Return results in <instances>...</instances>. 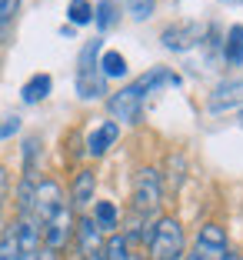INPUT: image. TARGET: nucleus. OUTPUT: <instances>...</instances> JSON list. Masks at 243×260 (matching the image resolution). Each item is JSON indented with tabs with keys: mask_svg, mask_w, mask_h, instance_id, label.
<instances>
[{
	"mask_svg": "<svg viewBox=\"0 0 243 260\" xmlns=\"http://www.w3.org/2000/svg\"><path fill=\"white\" fill-rule=\"evenodd\" d=\"M187 257V237L177 217H153L150 237H147V260H183Z\"/></svg>",
	"mask_w": 243,
	"mask_h": 260,
	"instance_id": "obj_1",
	"label": "nucleus"
},
{
	"mask_svg": "<svg viewBox=\"0 0 243 260\" xmlns=\"http://www.w3.org/2000/svg\"><path fill=\"white\" fill-rule=\"evenodd\" d=\"M100 50H103L100 40H87L80 50V60H77V97L80 100H100L107 93V77L97 67Z\"/></svg>",
	"mask_w": 243,
	"mask_h": 260,
	"instance_id": "obj_2",
	"label": "nucleus"
},
{
	"mask_svg": "<svg viewBox=\"0 0 243 260\" xmlns=\"http://www.w3.org/2000/svg\"><path fill=\"white\" fill-rule=\"evenodd\" d=\"M160 204H163V174L157 167H140L133 177V193H130V207L137 217H157Z\"/></svg>",
	"mask_w": 243,
	"mask_h": 260,
	"instance_id": "obj_3",
	"label": "nucleus"
},
{
	"mask_svg": "<svg viewBox=\"0 0 243 260\" xmlns=\"http://www.w3.org/2000/svg\"><path fill=\"white\" fill-rule=\"evenodd\" d=\"M74 227H77V214L70 210V204H63L50 220L40 227V247L50 253H60L63 247L74 240Z\"/></svg>",
	"mask_w": 243,
	"mask_h": 260,
	"instance_id": "obj_4",
	"label": "nucleus"
},
{
	"mask_svg": "<svg viewBox=\"0 0 243 260\" xmlns=\"http://www.w3.org/2000/svg\"><path fill=\"white\" fill-rule=\"evenodd\" d=\"M144 97H147V93L140 90L137 84H127V87H120L117 93H110V97H107L110 120H117V123H137L140 120V110H144Z\"/></svg>",
	"mask_w": 243,
	"mask_h": 260,
	"instance_id": "obj_5",
	"label": "nucleus"
},
{
	"mask_svg": "<svg viewBox=\"0 0 243 260\" xmlns=\"http://www.w3.org/2000/svg\"><path fill=\"white\" fill-rule=\"evenodd\" d=\"M63 204H67V197H63V187L57 184L53 177H44V180H37V184H33V214H30V217L40 223V227H44V223L50 220V217L57 214Z\"/></svg>",
	"mask_w": 243,
	"mask_h": 260,
	"instance_id": "obj_6",
	"label": "nucleus"
},
{
	"mask_svg": "<svg viewBox=\"0 0 243 260\" xmlns=\"http://www.w3.org/2000/svg\"><path fill=\"white\" fill-rule=\"evenodd\" d=\"M193 253L200 260H227L230 257V240H227V230L220 223H203L197 230V240H193Z\"/></svg>",
	"mask_w": 243,
	"mask_h": 260,
	"instance_id": "obj_7",
	"label": "nucleus"
},
{
	"mask_svg": "<svg viewBox=\"0 0 243 260\" xmlns=\"http://www.w3.org/2000/svg\"><path fill=\"white\" fill-rule=\"evenodd\" d=\"M93 193H97V174L90 167H80L74 174V180H70V197H67L70 210L84 217L87 207H93Z\"/></svg>",
	"mask_w": 243,
	"mask_h": 260,
	"instance_id": "obj_8",
	"label": "nucleus"
},
{
	"mask_svg": "<svg viewBox=\"0 0 243 260\" xmlns=\"http://www.w3.org/2000/svg\"><path fill=\"white\" fill-rule=\"evenodd\" d=\"M160 40H163L167 50L183 54V50L203 44V27H200V23H173V27H167V30L160 34Z\"/></svg>",
	"mask_w": 243,
	"mask_h": 260,
	"instance_id": "obj_9",
	"label": "nucleus"
},
{
	"mask_svg": "<svg viewBox=\"0 0 243 260\" xmlns=\"http://www.w3.org/2000/svg\"><path fill=\"white\" fill-rule=\"evenodd\" d=\"M103 234H100V227L90 220V214L77 217V227H74V244H77V253H80V260L84 257H93V253L103 250Z\"/></svg>",
	"mask_w": 243,
	"mask_h": 260,
	"instance_id": "obj_10",
	"label": "nucleus"
},
{
	"mask_svg": "<svg viewBox=\"0 0 243 260\" xmlns=\"http://www.w3.org/2000/svg\"><path fill=\"white\" fill-rule=\"evenodd\" d=\"M243 104V74L240 77H230L223 84H217V90L210 93V110L220 114V110H230V107H240Z\"/></svg>",
	"mask_w": 243,
	"mask_h": 260,
	"instance_id": "obj_11",
	"label": "nucleus"
},
{
	"mask_svg": "<svg viewBox=\"0 0 243 260\" xmlns=\"http://www.w3.org/2000/svg\"><path fill=\"white\" fill-rule=\"evenodd\" d=\"M117 137H120V123L103 120L100 127L90 130V137H87V153H90V157H103V153L117 144Z\"/></svg>",
	"mask_w": 243,
	"mask_h": 260,
	"instance_id": "obj_12",
	"label": "nucleus"
},
{
	"mask_svg": "<svg viewBox=\"0 0 243 260\" xmlns=\"http://www.w3.org/2000/svg\"><path fill=\"white\" fill-rule=\"evenodd\" d=\"M90 220L100 227V234L103 237H110V234H117L120 230V210H117L114 200H97L90 210Z\"/></svg>",
	"mask_w": 243,
	"mask_h": 260,
	"instance_id": "obj_13",
	"label": "nucleus"
},
{
	"mask_svg": "<svg viewBox=\"0 0 243 260\" xmlns=\"http://www.w3.org/2000/svg\"><path fill=\"white\" fill-rule=\"evenodd\" d=\"M133 84H137L144 93H153V90H160V87H177L180 77H177L173 70H167V67H153V70H147L144 77H137Z\"/></svg>",
	"mask_w": 243,
	"mask_h": 260,
	"instance_id": "obj_14",
	"label": "nucleus"
},
{
	"mask_svg": "<svg viewBox=\"0 0 243 260\" xmlns=\"http://www.w3.org/2000/svg\"><path fill=\"white\" fill-rule=\"evenodd\" d=\"M50 90H53L50 74H33L30 80L23 84L20 97H23V104H40V100H47V97H50Z\"/></svg>",
	"mask_w": 243,
	"mask_h": 260,
	"instance_id": "obj_15",
	"label": "nucleus"
},
{
	"mask_svg": "<svg viewBox=\"0 0 243 260\" xmlns=\"http://www.w3.org/2000/svg\"><path fill=\"white\" fill-rule=\"evenodd\" d=\"M223 60L230 63V67H240L243 63V27L240 23H233L227 30V40H223Z\"/></svg>",
	"mask_w": 243,
	"mask_h": 260,
	"instance_id": "obj_16",
	"label": "nucleus"
},
{
	"mask_svg": "<svg viewBox=\"0 0 243 260\" xmlns=\"http://www.w3.org/2000/svg\"><path fill=\"white\" fill-rule=\"evenodd\" d=\"M97 67H100V74H103V77L120 80V77H127V57H123L120 50H100Z\"/></svg>",
	"mask_w": 243,
	"mask_h": 260,
	"instance_id": "obj_17",
	"label": "nucleus"
},
{
	"mask_svg": "<svg viewBox=\"0 0 243 260\" xmlns=\"http://www.w3.org/2000/svg\"><path fill=\"white\" fill-rule=\"evenodd\" d=\"M117 20H120V4H117V0H100L97 7H93V23H97L100 34L117 27Z\"/></svg>",
	"mask_w": 243,
	"mask_h": 260,
	"instance_id": "obj_18",
	"label": "nucleus"
},
{
	"mask_svg": "<svg viewBox=\"0 0 243 260\" xmlns=\"http://www.w3.org/2000/svg\"><path fill=\"white\" fill-rule=\"evenodd\" d=\"M103 260H133V247L127 244V237L120 230L103 240Z\"/></svg>",
	"mask_w": 243,
	"mask_h": 260,
	"instance_id": "obj_19",
	"label": "nucleus"
},
{
	"mask_svg": "<svg viewBox=\"0 0 243 260\" xmlns=\"http://www.w3.org/2000/svg\"><path fill=\"white\" fill-rule=\"evenodd\" d=\"M183 177H187V160L183 153H170L167 157V177H163V190H180L183 187Z\"/></svg>",
	"mask_w": 243,
	"mask_h": 260,
	"instance_id": "obj_20",
	"label": "nucleus"
},
{
	"mask_svg": "<svg viewBox=\"0 0 243 260\" xmlns=\"http://www.w3.org/2000/svg\"><path fill=\"white\" fill-rule=\"evenodd\" d=\"M67 20L77 23V27L93 23V4H90V0H70V4H67Z\"/></svg>",
	"mask_w": 243,
	"mask_h": 260,
	"instance_id": "obj_21",
	"label": "nucleus"
},
{
	"mask_svg": "<svg viewBox=\"0 0 243 260\" xmlns=\"http://www.w3.org/2000/svg\"><path fill=\"white\" fill-rule=\"evenodd\" d=\"M0 260H20V244H17V227L0 230Z\"/></svg>",
	"mask_w": 243,
	"mask_h": 260,
	"instance_id": "obj_22",
	"label": "nucleus"
},
{
	"mask_svg": "<svg viewBox=\"0 0 243 260\" xmlns=\"http://www.w3.org/2000/svg\"><path fill=\"white\" fill-rule=\"evenodd\" d=\"M40 160V137H27L23 140V177H33Z\"/></svg>",
	"mask_w": 243,
	"mask_h": 260,
	"instance_id": "obj_23",
	"label": "nucleus"
},
{
	"mask_svg": "<svg viewBox=\"0 0 243 260\" xmlns=\"http://www.w3.org/2000/svg\"><path fill=\"white\" fill-rule=\"evenodd\" d=\"M153 7H157V0H130L127 4V10H130L133 20H147V17L153 14Z\"/></svg>",
	"mask_w": 243,
	"mask_h": 260,
	"instance_id": "obj_24",
	"label": "nucleus"
},
{
	"mask_svg": "<svg viewBox=\"0 0 243 260\" xmlns=\"http://www.w3.org/2000/svg\"><path fill=\"white\" fill-rule=\"evenodd\" d=\"M17 7H20V0H0V34L7 30V23L14 20Z\"/></svg>",
	"mask_w": 243,
	"mask_h": 260,
	"instance_id": "obj_25",
	"label": "nucleus"
},
{
	"mask_svg": "<svg viewBox=\"0 0 243 260\" xmlns=\"http://www.w3.org/2000/svg\"><path fill=\"white\" fill-rule=\"evenodd\" d=\"M20 130V117H0V140H10Z\"/></svg>",
	"mask_w": 243,
	"mask_h": 260,
	"instance_id": "obj_26",
	"label": "nucleus"
},
{
	"mask_svg": "<svg viewBox=\"0 0 243 260\" xmlns=\"http://www.w3.org/2000/svg\"><path fill=\"white\" fill-rule=\"evenodd\" d=\"M7 190H10V174H7V167L0 164V210H4V197H7Z\"/></svg>",
	"mask_w": 243,
	"mask_h": 260,
	"instance_id": "obj_27",
	"label": "nucleus"
},
{
	"mask_svg": "<svg viewBox=\"0 0 243 260\" xmlns=\"http://www.w3.org/2000/svg\"><path fill=\"white\" fill-rule=\"evenodd\" d=\"M84 260H103V250H100V253H93V257H84Z\"/></svg>",
	"mask_w": 243,
	"mask_h": 260,
	"instance_id": "obj_28",
	"label": "nucleus"
},
{
	"mask_svg": "<svg viewBox=\"0 0 243 260\" xmlns=\"http://www.w3.org/2000/svg\"><path fill=\"white\" fill-rule=\"evenodd\" d=\"M227 260H243V257H240V253H233V250H230V257H227Z\"/></svg>",
	"mask_w": 243,
	"mask_h": 260,
	"instance_id": "obj_29",
	"label": "nucleus"
},
{
	"mask_svg": "<svg viewBox=\"0 0 243 260\" xmlns=\"http://www.w3.org/2000/svg\"><path fill=\"white\" fill-rule=\"evenodd\" d=\"M183 260H200V257H197V253H187V257H183Z\"/></svg>",
	"mask_w": 243,
	"mask_h": 260,
	"instance_id": "obj_30",
	"label": "nucleus"
},
{
	"mask_svg": "<svg viewBox=\"0 0 243 260\" xmlns=\"http://www.w3.org/2000/svg\"><path fill=\"white\" fill-rule=\"evenodd\" d=\"M133 260H147V257H144V253H133Z\"/></svg>",
	"mask_w": 243,
	"mask_h": 260,
	"instance_id": "obj_31",
	"label": "nucleus"
},
{
	"mask_svg": "<svg viewBox=\"0 0 243 260\" xmlns=\"http://www.w3.org/2000/svg\"><path fill=\"white\" fill-rule=\"evenodd\" d=\"M240 123H243V114H240Z\"/></svg>",
	"mask_w": 243,
	"mask_h": 260,
	"instance_id": "obj_32",
	"label": "nucleus"
}]
</instances>
